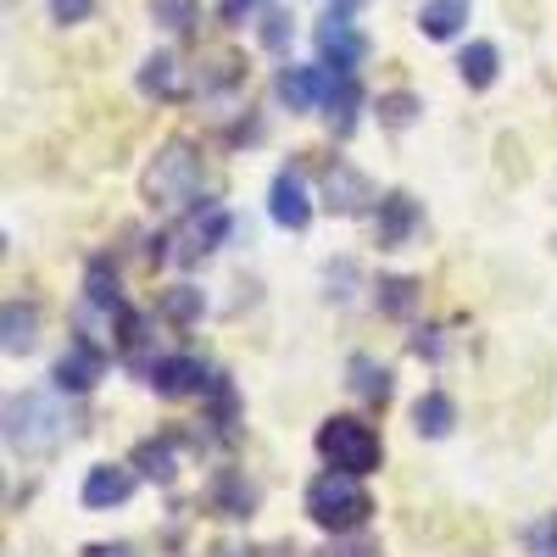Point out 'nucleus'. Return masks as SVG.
<instances>
[{
    "mask_svg": "<svg viewBox=\"0 0 557 557\" xmlns=\"http://www.w3.org/2000/svg\"><path fill=\"white\" fill-rule=\"evenodd\" d=\"M530 546H535V557H557V519H546V524L530 535Z\"/></svg>",
    "mask_w": 557,
    "mask_h": 557,
    "instance_id": "obj_32",
    "label": "nucleus"
},
{
    "mask_svg": "<svg viewBox=\"0 0 557 557\" xmlns=\"http://www.w3.org/2000/svg\"><path fill=\"white\" fill-rule=\"evenodd\" d=\"M368 513H374V502H368V491L357 485V474L330 469V474H318V480L307 485V519H312L318 530L351 535V530L368 524Z\"/></svg>",
    "mask_w": 557,
    "mask_h": 557,
    "instance_id": "obj_1",
    "label": "nucleus"
},
{
    "mask_svg": "<svg viewBox=\"0 0 557 557\" xmlns=\"http://www.w3.org/2000/svg\"><path fill=\"white\" fill-rule=\"evenodd\" d=\"M84 296H89V307L107 312V318H117V312L128 307V301H123V290H117V268H112L107 257L89 262V273H84Z\"/></svg>",
    "mask_w": 557,
    "mask_h": 557,
    "instance_id": "obj_15",
    "label": "nucleus"
},
{
    "mask_svg": "<svg viewBox=\"0 0 557 557\" xmlns=\"http://www.w3.org/2000/svg\"><path fill=\"white\" fill-rule=\"evenodd\" d=\"M312 45H318V62L330 67V73H357L362 57H368V39L351 28V17H335V12L318 23Z\"/></svg>",
    "mask_w": 557,
    "mask_h": 557,
    "instance_id": "obj_5",
    "label": "nucleus"
},
{
    "mask_svg": "<svg viewBox=\"0 0 557 557\" xmlns=\"http://www.w3.org/2000/svg\"><path fill=\"white\" fill-rule=\"evenodd\" d=\"M134 496V474L117 469V462H101V469L84 474V507H123Z\"/></svg>",
    "mask_w": 557,
    "mask_h": 557,
    "instance_id": "obj_12",
    "label": "nucleus"
},
{
    "mask_svg": "<svg viewBox=\"0 0 557 557\" xmlns=\"http://www.w3.org/2000/svg\"><path fill=\"white\" fill-rule=\"evenodd\" d=\"M151 7H157V17H168V28H190L196 23L190 0H151Z\"/></svg>",
    "mask_w": 557,
    "mask_h": 557,
    "instance_id": "obj_30",
    "label": "nucleus"
},
{
    "mask_svg": "<svg viewBox=\"0 0 557 557\" xmlns=\"http://www.w3.org/2000/svg\"><path fill=\"white\" fill-rule=\"evenodd\" d=\"M318 451H323L330 469L357 474V480L380 469V435L368 430L362 418H346V412H335V418H323V424H318Z\"/></svg>",
    "mask_w": 557,
    "mask_h": 557,
    "instance_id": "obj_4",
    "label": "nucleus"
},
{
    "mask_svg": "<svg viewBox=\"0 0 557 557\" xmlns=\"http://www.w3.org/2000/svg\"><path fill=\"white\" fill-rule=\"evenodd\" d=\"M462 23H469V0H424V12H418V28L430 39H457Z\"/></svg>",
    "mask_w": 557,
    "mask_h": 557,
    "instance_id": "obj_17",
    "label": "nucleus"
},
{
    "mask_svg": "<svg viewBox=\"0 0 557 557\" xmlns=\"http://www.w3.org/2000/svg\"><path fill=\"white\" fill-rule=\"evenodd\" d=\"M357 7H368V0H330V12H335V17H351Z\"/></svg>",
    "mask_w": 557,
    "mask_h": 557,
    "instance_id": "obj_36",
    "label": "nucleus"
},
{
    "mask_svg": "<svg viewBox=\"0 0 557 557\" xmlns=\"http://www.w3.org/2000/svg\"><path fill=\"white\" fill-rule=\"evenodd\" d=\"M351 385H357V396H368V401H385L391 396V374L380 362H368V357H351Z\"/></svg>",
    "mask_w": 557,
    "mask_h": 557,
    "instance_id": "obj_23",
    "label": "nucleus"
},
{
    "mask_svg": "<svg viewBox=\"0 0 557 557\" xmlns=\"http://www.w3.org/2000/svg\"><path fill=\"white\" fill-rule=\"evenodd\" d=\"M34 341H39V312L28 301H7V351L23 357L34 351Z\"/></svg>",
    "mask_w": 557,
    "mask_h": 557,
    "instance_id": "obj_21",
    "label": "nucleus"
},
{
    "mask_svg": "<svg viewBox=\"0 0 557 557\" xmlns=\"http://www.w3.org/2000/svg\"><path fill=\"white\" fill-rule=\"evenodd\" d=\"M139 89H146V96H178V62L168 57V51H157L146 67H139Z\"/></svg>",
    "mask_w": 557,
    "mask_h": 557,
    "instance_id": "obj_22",
    "label": "nucleus"
},
{
    "mask_svg": "<svg viewBox=\"0 0 557 557\" xmlns=\"http://www.w3.org/2000/svg\"><path fill=\"white\" fill-rule=\"evenodd\" d=\"M84 557H134V546H123V541H112V546H107V541H101V546H89Z\"/></svg>",
    "mask_w": 557,
    "mask_h": 557,
    "instance_id": "obj_35",
    "label": "nucleus"
},
{
    "mask_svg": "<svg viewBox=\"0 0 557 557\" xmlns=\"http://www.w3.org/2000/svg\"><path fill=\"white\" fill-rule=\"evenodd\" d=\"M268 212H273V223H278V228H290V235H301V228L312 223V196H307L301 168H278V173H273Z\"/></svg>",
    "mask_w": 557,
    "mask_h": 557,
    "instance_id": "obj_6",
    "label": "nucleus"
},
{
    "mask_svg": "<svg viewBox=\"0 0 557 557\" xmlns=\"http://www.w3.org/2000/svg\"><path fill=\"white\" fill-rule=\"evenodd\" d=\"M101 374H107V351H101V346H89V341H73V346L57 357V368H51L57 391H67V396L96 391V380H101Z\"/></svg>",
    "mask_w": 557,
    "mask_h": 557,
    "instance_id": "obj_7",
    "label": "nucleus"
},
{
    "mask_svg": "<svg viewBox=\"0 0 557 557\" xmlns=\"http://www.w3.org/2000/svg\"><path fill=\"white\" fill-rule=\"evenodd\" d=\"M151 385L162 396H196V391L212 385V374L201 368V357H157L151 362Z\"/></svg>",
    "mask_w": 557,
    "mask_h": 557,
    "instance_id": "obj_10",
    "label": "nucleus"
},
{
    "mask_svg": "<svg viewBox=\"0 0 557 557\" xmlns=\"http://www.w3.org/2000/svg\"><path fill=\"white\" fill-rule=\"evenodd\" d=\"M201 190V151L196 139H168L157 151V162L146 168V201L162 212H184Z\"/></svg>",
    "mask_w": 557,
    "mask_h": 557,
    "instance_id": "obj_2",
    "label": "nucleus"
},
{
    "mask_svg": "<svg viewBox=\"0 0 557 557\" xmlns=\"http://www.w3.org/2000/svg\"><path fill=\"white\" fill-rule=\"evenodd\" d=\"M451 424H457V407H451V396H441V391L418 396V407H412V430H418V435L441 441V435H451Z\"/></svg>",
    "mask_w": 557,
    "mask_h": 557,
    "instance_id": "obj_16",
    "label": "nucleus"
},
{
    "mask_svg": "<svg viewBox=\"0 0 557 557\" xmlns=\"http://www.w3.org/2000/svg\"><path fill=\"white\" fill-rule=\"evenodd\" d=\"M323 557H380V552L368 546V541H335V546L323 552Z\"/></svg>",
    "mask_w": 557,
    "mask_h": 557,
    "instance_id": "obj_33",
    "label": "nucleus"
},
{
    "mask_svg": "<svg viewBox=\"0 0 557 557\" xmlns=\"http://www.w3.org/2000/svg\"><path fill=\"white\" fill-rule=\"evenodd\" d=\"M323 112H330L335 134H351V128H357V112H362V84H357V73H335V78H330Z\"/></svg>",
    "mask_w": 557,
    "mask_h": 557,
    "instance_id": "obj_14",
    "label": "nucleus"
},
{
    "mask_svg": "<svg viewBox=\"0 0 557 557\" xmlns=\"http://www.w3.org/2000/svg\"><path fill=\"white\" fill-rule=\"evenodd\" d=\"M67 441V412L51 396H12L7 401V446L34 457V451H57Z\"/></svg>",
    "mask_w": 557,
    "mask_h": 557,
    "instance_id": "obj_3",
    "label": "nucleus"
},
{
    "mask_svg": "<svg viewBox=\"0 0 557 557\" xmlns=\"http://www.w3.org/2000/svg\"><path fill=\"white\" fill-rule=\"evenodd\" d=\"M89 12H96V0H51V17L57 23H84Z\"/></svg>",
    "mask_w": 557,
    "mask_h": 557,
    "instance_id": "obj_31",
    "label": "nucleus"
},
{
    "mask_svg": "<svg viewBox=\"0 0 557 557\" xmlns=\"http://www.w3.org/2000/svg\"><path fill=\"white\" fill-rule=\"evenodd\" d=\"M146 330H151V323H146V312H139V307H123L117 312V351L128 362L139 357V346H146Z\"/></svg>",
    "mask_w": 557,
    "mask_h": 557,
    "instance_id": "obj_24",
    "label": "nucleus"
},
{
    "mask_svg": "<svg viewBox=\"0 0 557 557\" xmlns=\"http://www.w3.org/2000/svg\"><path fill=\"white\" fill-rule=\"evenodd\" d=\"M412 228H418V201H412L407 190H391V196L380 201V246H385V251L407 246Z\"/></svg>",
    "mask_w": 557,
    "mask_h": 557,
    "instance_id": "obj_11",
    "label": "nucleus"
},
{
    "mask_svg": "<svg viewBox=\"0 0 557 557\" xmlns=\"http://www.w3.org/2000/svg\"><path fill=\"white\" fill-rule=\"evenodd\" d=\"M496 62H502L496 45L491 39H474L469 51L457 57V73H462V84H469V89H491L496 84Z\"/></svg>",
    "mask_w": 557,
    "mask_h": 557,
    "instance_id": "obj_19",
    "label": "nucleus"
},
{
    "mask_svg": "<svg viewBox=\"0 0 557 557\" xmlns=\"http://www.w3.org/2000/svg\"><path fill=\"white\" fill-rule=\"evenodd\" d=\"M262 45H268V51H285V45H290V17L285 12H262Z\"/></svg>",
    "mask_w": 557,
    "mask_h": 557,
    "instance_id": "obj_29",
    "label": "nucleus"
},
{
    "mask_svg": "<svg viewBox=\"0 0 557 557\" xmlns=\"http://www.w3.org/2000/svg\"><path fill=\"white\" fill-rule=\"evenodd\" d=\"M212 507H218V519H251L257 513V485L235 469H223L212 480Z\"/></svg>",
    "mask_w": 557,
    "mask_h": 557,
    "instance_id": "obj_13",
    "label": "nucleus"
},
{
    "mask_svg": "<svg viewBox=\"0 0 557 557\" xmlns=\"http://www.w3.org/2000/svg\"><path fill=\"white\" fill-rule=\"evenodd\" d=\"M134 469L146 474V480H157V485H173V474H178V462H173V435L139 441V446H134Z\"/></svg>",
    "mask_w": 557,
    "mask_h": 557,
    "instance_id": "obj_18",
    "label": "nucleus"
},
{
    "mask_svg": "<svg viewBox=\"0 0 557 557\" xmlns=\"http://www.w3.org/2000/svg\"><path fill=\"white\" fill-rule=\"evenodd\" d=\"M330 67H285L278 73V101H285L290 112H312V107H323V96H330Z\"/></svg>",
    "mask_w": 557,
    "mask_h": 557,
    "instance_id": "obj_9",
    "label": "nucleus"
},
{
    "mask_svg": "<svg viewBox=\"0 0 557 557\" xmlns=\"http://www.w3.org/2000/svg\"><path fill=\"white\" fill-rule=\"evenodd\" d=\"M257 7H262V0H223V12H218V17H223V23H240V17L257 12Z\"/></svg>",
    "mask_w": 557,
    "mask_h": 557,
    "instance_id": "obj_34",
    "label": "nucleus"
},
{
    "mask_svg": "<svg viewBox=\"0 0 557 557\" xmlns=\"http://www.w3.org/2000/svg\"><path fill=\"white\" fill-rule=\"evenodd\" d=\"M228 235V212H207V223H190V228H184V246H178V262H196V257H207L218 240Z\"/></svg>",
    "mask_w": 557,
    "mask_h": 557,
    "instance_id": "obj_20",
    "label": "nucleus"
},
{
    "mask_svg": "<svg viewBox=\"0 0 557 557\" xmlns=\"http://www.w3.org/2000/svg\"><path fill=\"white\" fill-rule=\"evenodd\" d=\"M162 312H168L173 323H196V318H201V290H190V285L168 290V296H162Z\"/></svg>",
    "mask_w": 557,
    "mask_h": 557,
    "instance_id": "obj_27",
    "label": "nucleus"
},
{
    "mask_svg": "<svg viewBox=\"0 0 557 557\" xmlns=\"http://www.w3.org/2000/svg\"><path fill=\"white\" fill-rule=\"evenodd\" d=\"M412 112H418V101L407 96V89H396V96H385V101H380V117H385L391 128H407V123H412Z\"/></svg>",
    "mask_w": 557,
    "mask_h": 557,
    "instance_id": "obj_28",
    "label": "nucleus"
},
{
    "mask_svg": "<svg viewBox=\"0 0 557 557\" xmlns=\"http://www.w3.org/2000/svg\"><path fill=\"white\" fill-rule=\"evenodd\" d=\"M207 396H212V424H218V430L228 435V430H235V385H228L223 374H212Z\"/></svg>",
    "mask_w": 557,
    "mask_h": 557,
    "instance_id": "obj_26",
    "label": "nucleus"
},
{
    "mask_svg": "<svg viewBox=\"0 0 557 557\" xmlns=\"http://www.w3.org/2000/svg\"><path fill=\"white\" fill-rule=\"evenodd\" d=\"M412 301H418V285H412V278H380V312L407 318Z\"/></svg>",
    "mask_w": 557,
    "mask_h": 557,
    "instance_id": "obj_25",
    "label": "nucleus"
},
{
    "mask_svg": "<svg viewBox=\"0 0 557 557\" xmlns=\"http://www.w3.org/2000/svg\"><path fill=\"white\" fill-rule=\"evenodd\" d=\"M323 207L330 212H341V218H351V212H362L368 201H374V184H368L351 162H330V173H323Z\"/></svg>",
    "mask_w": 557,
    "mask_h": 557,
    "instance_id": "obj_8",
    "label": "nucleus"
},
{
    "mask_svg": "<svg viewBox=\"0 0 557 557\" xmlns=\"http://www.w3.org/2000/svg\"><path fill=\"white\" fill-rule=\"evenodd\" d=\"M212 557H262V552H251V546H218Z\"/></svg>",
    "mask_w": 557,
    "mask_h": 557,
    "instance_id": "obj_37",
    "label": "nucleus"
}]
</instances>
